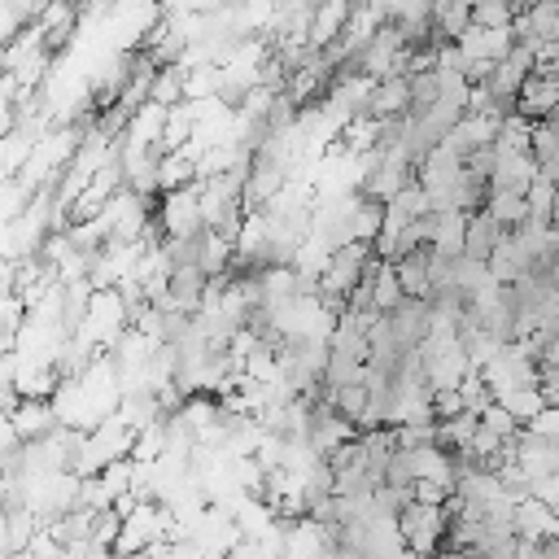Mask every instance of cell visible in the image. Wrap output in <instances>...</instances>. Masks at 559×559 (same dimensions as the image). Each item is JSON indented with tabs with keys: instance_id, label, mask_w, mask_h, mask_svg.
<instances>
[{
	"instance_id": "15",
	"label": "cell",
	"mask_w": 559,
	"mask_h": 559,
	"mask_svg": "<svg viewBox=\"0 0 559 559\" xmlns=\"http://www.w3.org/2000/svg\"><path fill=\"white\" fill-rule=\"evenodd\" d=\"M192 183H197V162L183 157V153H166V157H162V170H157V188H162V197L183 192V188H192Z\"/></svg>"
},
{
	"instance_id": "18",
	"label": "cell",
	"mask_w": 559,
	"mask_h": 559,
	"mask_svg": "<svg viewBox=\"0 0 559 559\" xmlns=\"http://www.w3.org/2000/svg\"><path fill=\"white\" fill-rule=\"evenodd\" d=\"M507 231H520L533 214H528V201L524 197H515V192H489V205H485Z\"/></svg>"
},
{
	"instance_id": "2",
	"label": "cell",
	"mask_w": 559,
	"mask_h": 559,
	"mask_svg": "<svg viewBox=\"0 0 559 559\" xmlns=\"http://www.w3.org/2000/svg\"><path fill=\"white\" fill-rule=\"evenodd\" d=\"M498 127H502V118H489V114H467L441 144L454 153V157H472V153H480V148H493V140H498Z\"/></svg>"
},
{
	"instance_id": "4",
	"label": "cell",
	"mask_w": 559,
	"mask_h": 559,
	"mask_svg": "<svg viewBox=\"0 0 559 559\" xmlns=\"http://www.w3.org/2000/svg\"><path fill=\"white\" fill-rule=\"evenodd\" d=\"M411 74H393L384 83H376V96H371V118L376 122H389V118H406L411 114Z\"/></svg>"
},
{
	"instance_id": "7",
	"label": "cell",
	"mask_w": 559,
	"mask_h": 559,
	"mask_svg": "<svg viewBox=\"0 0 559 559\" xmlns=\"http://www.w3.org/2000/svg\"><path fill=\"white\" fill-rule=\"evenodd\" d=\"M349 17H354V4H345V0L319 4V9H314V22H310V48H314V52H328V48L345 35Z\"/></svg>"
},
{
	"instance_id": "14",
	"label": "cell",
	"mask_w": 559,
	"mask_h": 559,
	"mask_svg": "<svg viewBox=\"0 0 559 559\" xmlns=\"http://www.w3.org/2000/svg\"><path fill=\"white\" fill-rule=\"evenodd\" d=\"M432 26H437L432 48H437V44H454V39L472 26V4H463V0H454V4H432Z\"/></svg>"
},
{
	"instance_id": "27",
	"label": "cell",
	"mask_w": 559,
	"mask_h": 559,
	"mask_svg": "<svg viewBox=\"0 0 559 559\" xmlns=\"http://www.w3.org/2000/svg\"><path fill=\"white\" fill-rule=\"evenodd\" d=\"M467 406H463V393L459 389H441V393H432V415H437V424H445V419H459Z\"/></svg>"
},
{
	"instance_id": "25",
	"label": "cell",
	"mask_w": 559,
	"mask_h": 559,
	"mask_svg": "<svg viewBox=\"0 0 559 559\" xmlns=\"http://www.w3.org/2000/svg\"><path fill=\"white\" fill-rule=\"evenodd\" d=\"M118 533H122V515L118 511H100L96 515V528H92V546L96 550H114L118 546Z\"/></svg>"
},
{
	"instance_id": "16",
	"label": "cell",
	"mask_w": 559,
	"mask_h": 559,
	"mask_svg": "<svg viewBox=\"0 0 559 559\" xmlns=\"http://www.w3.org/2000/svg\"><path fill=\"white\" fill-rule=\"evenodd\" d=\"M183 87H188V66H162L157 70V79H153V105H162V109H175V105H183Z\"/></svg>"
},
{
	"instance_id": "28",
	"label": "cell",
	"mask_w": 559,
	"mask_h": 559,
	"mask_svg": "<svg viewBox=\"0 0 559 559\" xmlns=\"http://www.w3.org/2000/svg\"><path fill=\"white\" fill-rule=\"evenodd\" d=\"M537 393L546 406H559V362H537Z\"/></svg>"
},
{
	"instance_id": "20",
	"label": "cell",
	"mask_w": 559,
	"mask_h": 559,
	"mask_svg": "<svg viewBox=\"0 0 559 559\" xmlns=\"http://www.w3.org/2000/svg\"><path fill=\"white\" fill-rule=\"evenodd\" d=\"M520 17L515 4L507 0H485V4H472V26H485V31H511Z\"/></svg>"
},
{
	"instance_id": "6",
	"label": "cell",
	"mask_w": 559,
	"mask_h": 559,
	"mask_svg": "<svg viewBox=\"0 0 559 559\" xmlns=\"http://www.w3.org/2000/svg\"><path fill=\"white\" fill-rule=\"evenodd\" d=\"M555 528H559L555 507H546L537 498H520V507H515V537L520 542H546V537H555Z\"/></svg>"
},
{
	"instance_id": "19",
	"label": "cell",
	"mask_w": 559,
	"mask_h": 559,
	"mask_svg": "<svg viewBox=\"0 0 559 559\" xmlns=\"http://www.w3.org/2000/svg\"><path fill=\"white\" fill-rule=\"evenodd\" d=\"M498 406L511 415V419H520L524 428L546 411V402H542V393H537V384H524V389H515V393H507V397H498Z\"/></svg>"
},
{
	"instance_id": "13",
	"label": "cell",
	"mask_w": 559,
	"mask_h": 559,
	"mask_svg": "<svg viewBox=\"0 0 559 559\" xmlns=\"http://www.w3.org/2000/svg\"><path fill=\"white\" fill-rule=\"evenodd\" d=\"M231 262H236V240H227V236H218V231H201V258H197V266L214 280V275H227L231 271Z\"/></svg>"
},
{
	"instance_id": "3",
	"label": "cell",
	"mask_w": 559,
	"mask_h": 559,
	"mask_svg": "<svg viewBox=\"0 0 559 559\" xmlns=\"http://www.w3.org/2000/svg\"><path fill=\"white\" fill-rule=\"evenodd\" d=\"M493 153H498V148H493ZM537 175H542V166H537L533 153H498L489 192H515V197H528V188H533Z\"/></svg>"
},
{
	"instance_id": "1",
	"label": "cell",
	"mask_w": 559,
	"mask_h": 559,
	"mask_svg": "<svg viewBox=\"0 0 559 559\" xmlns=\"http://www.w3.org/2000/svg\"><path fill=\"white\" fill-rule=\"evenodd\" d=\"M157 223H162L166 240H188V236H201V231H205V214H201V183H192V188H183V192L162 197Z\"/></svg>"
},
{
	"instance_id": "5",
	"label": "cell",
	"mask_w": 559,
	"mask_h": 559,
	"mask_svg": "<svg viewBox=\"0 0 559 559\" xmlns=\"http://www.w3.org/2000/svg\"><path fill=\"white\" fill-rule=\"evenodd\" d=\"M13 428H17V437L31 445V441H44V437H52L61 424H57V411H52V402H26L22 397V406L13 411V415H4Z\"/></svg>"
},
{
	"instance_id": "11",
	"label": "cell",
	"mask_w": 559,
	"mask_h": 559,
	"mask_svg": "<svg viewBox=\"0 0 559 559\" xmlns=\"http://www.w3.org/2000/svg\"><path fill=\"white\" fill-rule=\"evenodd\" d=\"M415 459V480H432L441 489H459V467H454V454H445L441 445H424V450H411Z\"/></svg>"
},
{
	"instance_id": "21",
	"label": "cell",
	"mask_w": 559,
	"mask_h": 559,
	"mask_svg": "<svg viewBox=\"0 0 559 559\" xmlns=\"http://www.w3.org/2000/svg\"><path fill=\"white\" fill-rule=\"evenodd\" d=\"M524 201H528V214H533V218L555 223V210H559V183H555V179H546V175H537Z\"/></svg>"
},
{
	"instance_id": "24",
	"label": "cell",
	"mask_w": 559,
	"mask_h": 559,
	"mask_svg": "<svg viewBox=\"0 0 559 559\" xmlns=\"http://www.w3.org/2000/svg\"><path fill=\"white\" fill-rule=\"evenodd\" d=\"M384 485H393V489H411L415 485V459H411V450H393L389 472H384Z\"/></svg>"
},
{
	"instance_id": "9",
	"label": "cell",
	"mask_w": 559,
	"mask_h": 559,
	"mask_svg": "<svg viewBox=\"0 0 559 559\" xmlns=\"http://www.w3.org/2000/svg\"><path fill=\"white\" fill-rule=\"evenodd\" d=\"M472 371H476V367H472V358H467V349H463V345L424 362V376H428V389H432V393H441V389H459Z\"/></svg>"
},
{
	"instance_id": "29",
	"label": "cell",
	"mask_w": 559,
	"mask_h": 559,
	"mask_svg": "<svg viewBox=\"0 0 559 559\" xmlns=\"http://www.w3.org/2000/svg\"><path fill=\"white\" fill-rule=\"evenodd\" d=\"M411 493H415V502H419V507H445V502L454 498L450 489H441V485H432V480H415V485H411Z\"/></svg>"
},
{
	"instance_id": "22",
	"label": "cell",
	"mask_w": 559,
	"mask_h": 559,
	"mask_svg": "<svg viewBox=\"0 0 559 559\" xmlns=\"http://www.w3.org/2000/svg\"><path fill=\"white\" fill-rule=\"evenodd\" d=\"M384 231V205L380 201H362L358 214H354V240L358 245H376Z\"/></svg>"
},
{
	"instance_id": "23",
	"label": "cell",
	"mask_w": 559,
	"mask_h": 559,
	"mask_svg": "<svg viewBox=\"0 0 559 559\" xmlns=\"http://www.w3.org/2000/svg\"><path fill=\"white\" fill-rule=\"evenodd\" d=\"M100 480H105V489H109L114 502L127 498V493L135 489V459H118V463H109V467L100 472Z\"/></svg>"
},
{
	"instance_id": "26",
	"label": "cell",
	"mask_w": 559,
	"mask_h": 559,
	"mask_svg": "<svg viewBox=\"0 0 559 559\" xmlns=\"http://www.w3.org/2000/svg\"><path fill=\"white\" fill-rule=\"evenodd\" d=\"M480 424H485L489 432H498L502 441H515V437L524 432V424H520V419H511V415H507V411H502L498 402H493V406H489V411L480 415Z\"/></svg>"
},
{
	"instance_id": "31",
	"label": "cell",
	"mask_w": 559,
	"mask_h": 559,
	"mask_svg": "<svg viewBox=\"0 0 559 559\" xmlns=\"http://www.w3.org/2000/svg\"><path fill=\"white\" fill-rule=\"evenodd\" d=\"M432 559H472V555H467V550H437Z\"/></svg>"
},
{
	"instance_id": "10",
	"label": "cell",
	"mask_w": 559,
	"mask_h": 559,
	"mask_svg": "<svg viewBox=\"0 0 559 559\" xmlns=\"http://www.w3.org/2000/svg\"><path fill=\"white\" fill-rule=\"evenodd\" d=\"M555 109H559V83H555V79H537V74H528L515 114L528 118V122H550Z\"/></svg>"
},
{
	"instance_id": "8",
	"label": "cell",
	"mask_w": 559,
	"mask_h": 559,
	"mask_svg": "<svg viewBox=\"0 0 559 559\" xmlns=\"http://www.w3.org/2000/svg\"><path fill=\"white\" fill-rule=\"evenodd\" d=\"M502 236H507V227H502L489 210H476V214L467 218V249H463V258H472V262H489L493 249L502 245Z\"/></svg>"
},
{
	"instance_id": "30",
	"label": "cell",
	"mask_w": 559,
	"mask_h": 559,
	"mask_svg": "<svg viewBox=\"0 0 559 559\" xmlns=\"http://www.w3.org/2000/svg\"><path fill=\"white\" fill-rule=\"evenodd\" d=\"M528 428H533L537 437H546V441H555V445H559V406H546Z\"/></svg>"
},
{
	"instance_id": "17",
	"label": "cell",
	"mask_w": 559,
	"mask_h": 559,
	"mask_svg": "<svg viewBox=\"0 0 559 559\" xmlns=\"http://www.w3.org/2000/svg\"><path fill=\"white\" fill-rule=\"evenodd\" d=\"M533 127H537V122H528V118H520V114H507L502 127H498L493 148H498V153H533Z\"/></svg>"
},
{
	"instance_id": "12",
	"label": "cell",
	"mask_w": 559,
	"mask_h": 559,
	"mask_svg": "<svg viewBox=\"0 0 559 559\" xmlns=\"http://www.w3.org/2000/svg\"><path fill=\"white\" fill-rule=\"evenodd\" d=\"M467 218H472V214H463V210H441V214H437L432 253H441V258L459 262V258H463V249H467Z\"/></svg>"
}]
</instances>
